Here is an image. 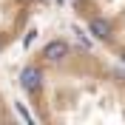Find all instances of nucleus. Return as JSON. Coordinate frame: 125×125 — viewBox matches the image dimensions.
Returning <instances> with one entry per match:
<instances>
[{"mask_svg": "<svg viewBox=\"0 0 125 125\" xmlns=\"http://www.w3.org/2000/svg\"><path fill=\"white\" fill-rule=\"evenodd\" d=\"M17 83L37 122H125V65L80 40L40 43L26 57Z\"/></svg>", "mask_w": 125, "mask_h": 125, "instance_id": "nucleus-1", "label": "nucleus"}, {"mask_svg": "<svg viewBox=\"0 0 125 125\" xmlns=\"http://www.w3.org/2000/svg\"><path fill=\"white\" fill-rule=\"evenodd\" d=\"M48 0H0V54L17 46Z\"/></svg>", "mask_w": 125, "mask_h": 125, "instance_id": "nucleus-3", "label": "nucleus"}, {"mask_svg": "<svg viewBox=\"0 0 125 125\" xmlns=\"http://www.w3.org/2000/svg\"><path fill=\"white\" fill-rule=\"evenodd\" d=\"M83 29L125 65V0H68Z\"/></svg>", "mask_w": 125, "mask_h": 125, "instance_id": "nucleus-2", "label": "nucleus"}, {"mask_svg": "<svg viewBox=\"0 0 125 125\" xmlns=\"http://www.w3.org/2000/svg\"><path fill=\"white\" fill-rule=\"evenodd\" d=\"M14 119H17V114H14V108H11V102H9L6 91L0 88V122H14Z\"/></svg>", "mask_w": 125, "mask_h": 125, "instance_id": "nucleus-4", "label": "nucleus"}]
</instances>
